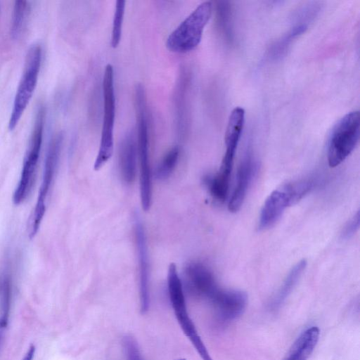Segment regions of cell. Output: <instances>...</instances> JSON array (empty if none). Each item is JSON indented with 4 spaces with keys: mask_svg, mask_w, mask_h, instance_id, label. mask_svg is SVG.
Instances as JSON below:
<instances>
[{
    "mask_svg": "<svg viewBox=\"0 0 360 360\" xmlns=\"http://www.w3.org/2000/svg\"><path fill=\"white\" fill-rule=\"evenodd\" d=\"M134 235L139 271V297L142 314L150 307V267L146 236L138 214L134 217Z\"/></svg>",
    "mask_w": 360,
    "mask_h": 360,
    "instance_id": "obj_8",
    "label": "cell"
},
{
    "mask_svg": "<svg viewBox=\"0 0 360 360\" xmlns=\"http://www.w3.org/2000/svg\"><path fill=\"white\" fill-rule=\"evenodd\" d=\"M103 117L99 149L94 162V170H99L112 157L114 149L113 131L115 120L114 70L110 64L105 66L103 82Z\"/></svg>",
    "mask_w": 360,
    "mask_h": 360,
    "instance_id": "obj_2",
    "label": "cell"
},
{
    "mask_svg": "<svg viewBox=\"0 0 360 360\" xmlns=\"http://www.w3.org/2000/svg\"><path fill=\"white\" fill-rule=\"evenodd\" d=\"M212 13V4H199L168 36L165 45L174 53H184L200 44L205 27Z\"/></svg>",
    "mask_w": 360,
    "mask_h": 360,
    "instance_id": "obj_1",
    "label": "cell"
},
{
    "mask_svg": "<svg viewBox=\"0 0 360 360\" xmlns=\"http://www.w3.org/2000/svg\"><path fill=\"white\" fill-rule=\"evenodd\" d=\"M186 278L191 293L209 301L220 288L212 272L200 262H191L187 266Z\"/></svg>",
    "mask_w": 360,
    "mask_h": 360,
    "instance_id": "obj_10",
    "label": "cell"
},
{
    "mask_svg": "<svg viewBox=\"0 0 360 360\" xmlns=\"http://www.w3.org/2000/svg\"><path fill=\"white\" fill-rule=\"evenodd\" d=\"M122 346L127 360H144L136 340L131 335L122 339Z\"/></svg>",
    "mask_w": 360,
    "mask_h": 360,
    "instance_id": "obj_23",
    "label": "cell"
},
{
    "mask_svg": "<svg viewBox=\"0 0 360 360\" xmlns=\"http://www.w3.org/2000/svg\"><path fill=\"white\" fill-rule=\"evenodd\" d=\"M41 61V49L33 44L27 50L22 74L15 95L8 129L13 131L18 125L37 86Z\"/></svg>",
    "mask_w": 360,
    "mask_h": 360,
    "instance_id": "obj_4",
    "label": "cell"
},
{
    "mask_svg": "<svg viewBox=\"0 0 360 360\" xmlns=\"http://www.w3.org/2000/svg\"><path fill=\"white\" fill-rule=\"evenodd\" d=\"M307 266V261L302 259L294 265L286 276L282 285L273 298L271 307H278L291 292Z\"/></svg>",
    "mask_w": 360,
    "mask_h": 360,
    "instance_id": "obj_17",
    "label": "cell"
},
{
    "mask_svg": "<svg viewBox=\"0 0 360 360\" xmlns=\"http://www.w3.org/2000/svg\"><path fill=\"white\" fill-rule=\"evenodd\" d=\"M27 1H15L13 5L11 33L13 38L20 34L28 9Z\"/></svg>",
    "mask_w": 360,
    "mask_h": 360,
    "instance_id": "obj_22",
    "label": "cell"
},
{
    "mask_svg": "<svg viewBox=\"0 0 360 360\" xmlns=\"http://www.w3.org/2000/svg\"><path fill=\"white\" fill-rule=\"evenodd\" d=\"M186 68H182L176 84L174 102L176 124L180 134L186 133L187 126V94L189 88V75Z\"/></svg>",
    "mask_w": 360,
    "mask_h": 360,
    "instance_id": "obj_14",
    "label": "cell"
},
{
    "mask_svg": "<svg viewBox=\"0 0 360 360\" xmlns=\"http://www.w3.org/2000/svg\"><path fill=\"white\" fill-rule=\"evenodd\" d=\"M255 166L250 155L242 160L238 169L236 186L229 202L230 212H236L241 207L255 175Z\"/></svg>",
    "mask_w": 360,
    "mask_h": 360,
    "instance_id": "obj_12",
    "label": "cell"
},
{
    "mask_svg": "<svg viewBox=\"0 0 360 360\" xmlns=\"http://www.w3.org/2000/svg\"><path fill=\"white\" fill-rule=\"evenodd\" d=\"M244 122V109L240 107H236L231 112L225 131V152L236 154Z\"/></svg>",
    "mask_w": 360,
    "mask_h": 360,
    "instance_id": "obj_16",
    "label": "cell"
},
{
    "mask_svg": "<svg viewBox=\"0 0 360 360\" xmlns=\"http://www.w3.org/2000/svg\"><path fill=\"white\" fill-rule=\"evenodd\" d=\"M126 1L118 0L115 3L111 32V46L116 49L121 41Z\"/></svg>",
    "mask_w": 360,
    "mask_h": 360,
    "instance_id": "obj_20",
    "label": "cell"
},
{
    "mask_svg": "<svg viewBox=\"0 0 360 360\" xmlns=\"http://www.w3.org/2000/svg\"><path fill=\"white\" fill-rule=\"evenodd\" d=\"M63 140V134H57L52 139L47 150L38 198L28 221L27 232L30 238L37 233L46 211V199L58 162Z\"/></svg>",
    "mask_w": 360,
    "mask_h": 360,
    "instance_id": "obj_7",
    "label": "cell"
},
{
    "mask_svg": "<svg viewBox=\"0 0 360 360\" xmlns=\"http://www.w3.org/2000/svg\"><path fill=\"white\" fill-rule=\"evenodd\" d=\"M210 302L218 320L227 323L243 314L247 304V295L240 290L219 288Z\"/></svg>",
    "mask_w": 360,
    "mask_h": 360,
    "instance_id": "obj_9",
    "label": "cell"
},
{
    "mask_svg": "<svg viewBox=\"0 0 360 360\" xmlns=\"http://www.w3.org/2000/svg\"><path fill=\"white\" fill-rule=\"evenodd\" d=\"M45 111L43 106L39 108L35 117L28 148L25 154L20 179L13 194V202L21 203L30 193L36 172L42 144Z\"/></svg>",
    "mask_w": 360,
    "mask_h": 360,
    "instance_id": "obj_6",
    "label": "cell"
},
{
    "mask_svg": "<svg viewBox=\"0 0 360 360\" xmlns=\"http://www.w3.org/2000/svg\"><path fill=\"white\" fill-rule=\"evenodd\" d=\"M319 329L313 326L304 330L296 340L284 360H307L314 349Z\"/></svg>",
    "mask_w": 360,
    "mask_h": 360,
    "instance_id": "obj_15",
    "label": "cell"
},
{
    "mask_svg": "<svg viewBox=\"0 0 360 360\" xmlns=\"http://www.w3.org/2000/svg\"><path fill=\"white\" fill-rule=\"evenodd\" d=\"M11 304V283L9 276H5L1 287L0 296V328L8 325Z\"/></svg>",
    "mask_w": 360,
    "mask_h": 360,
    "instance_id": "obj_19",
    "label": "cell"
},
{
    "mask_svg": "<svg viewBox=\"0 0 360 360\" xmlns=\"http://www.w3.org/2000/svg\"><path fill=\"white\" fill-rule=\"evenodd\" d=\"M179 157V149L173 147L163 157L156 169V176L159 179H165L175 168Z\"/></svg>",
    "mask_w": 360,
    "mask_h": 360,
    "instance_id": "obj_21",
    "label": "cell"
},
{
    "mask_svg": "<svg viewBox=\"0 0 360 360\" xmlns=\"http://www.w3.org/2000/svg\"><path fill=\"white\" fill-rule=\"evenodd\" d=\"M4 328H0V348L4 338Z\"/></svg>",
    "mask_w": 360,
    "mask_h": 360,
    "instance_id": "obj_25",
    "label": "cell"
},
{
    "mask_svg": "<svg viewBox=\"0 0 360 360\" xmlns=\"http://www.w3.org/2000/svg\"><path fill=\"white\" fill-rule=\"evenodd\" d=\"M176 360H186V359H176Z\"/></svg>",
    "mask_w": 360,
    "mask_h": 360,
    "instance_id": "obj_26",
    "label": "cell"
},
{
    "mask_svg": "<svg viewBox=\"0 0 360 360\" xmlns=\"http://www.w3.org/2000/svg\"><path fill=\"white\" fill-rule=\"evenodd\" d=\"M359 221L360 214L359 211H357L345 225L341 233L342 237L348 239L353 236L359 228Z\"/></svg>",
    "mask_w": 360,
    "mask_h": 360,
    "instance_id": "obj_24",
    "label": "cell"
},
{
    "mask_svg": "<svg viewBox=\"0 0 360 360\" xmlns=\"http://www.w3.org/2000/svg\"><path fill=\"white\" fill-rule=\"evenodd\" d=\"M167 288L173 311L184 333L202 360H212L188 313L183 284L174 263L168 268Z\"/></svg>",
    "mask_w": 360,
    "mask_h": 360,
    "instance_id": "obj_3",
    "label": "cell"
},
{
    "mask_svg": "<svg viewBox=\"0 0 360 360\" xmlns=\"http://www.w3.org/2000/svg\"><path fill=\"white\" fill-rule=\"evenodd\" d=\"M137 146L134 134L127 133L123 137L119 149V166L121 176L125 183L134 181L136 174Z\"/></svg>",
    "mask_w": 360,
    "mask_h": 360,
    "instance_id": "obj_13",
    "label": "cell"
},
{
    "mask_svg": "<svg viewBox=\"0 0 360 360\" xmlns=\"http://www.w3.org/2000/svg\"><path fill=\"white\" fill-rule=\"evenodd\" d=\"M289 206L288 198L281 188L271 192L262 207L258 222L259 229L266 230L273 226Z\"/></svg>",
    "mask_w": 360,
    "mask_h": 360,
    "instance_id": "obj_11",
    "label": "cell"
},
{
    "mask_svg": "<svg viewBox=\"0 0 360 360\" xmlns=\"http://www.w3.org/2000/svg\"><path fill=\"white\" fill-rule=\"evenodd\" d=\"M359 129L358 111L346 114L334 127L328 144V162L330 167L340 165L353 151L359 139Z\"/></svg>",
    "mask_w": 360,
    "mask_h": 360,
    "instance_id": "obj_5",
    "label": "cell"
},
{
    "mask_svg": "<svg viewBox=\"0 0 360 360\" xmlns=\"http://www.w3.org/2000/svg\"><path fill=\"white\" fill-rule=\"evenodd\" d=\"M316 182L315 178L307 177L288 183L281 189L286 193L290 206L296 204L309 193L316 186Z\"/></svg>",
    "mask_w": 360,
    "mask_h": 360,
    "instance_id": "obj_18",
    "label": "cell"
}]
</instances>
